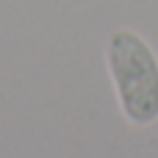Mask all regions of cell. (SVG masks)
<instances>
[{
  "mask_svg": "<svg viewBox=\"0 0 158 158\" xmlns=\"http://www.w3.org/2000/svg\"><path fill=\"white\" fill-rule=\"evenodd\" d=\"M106 67L128 125L150 128L158 119V56L133 28H117L106 39Z\"/></svg>",
  "mask_w": 158,
  "mask_h": 158,
  "instance_id": "obj_1",
  "label": "cell"
}]
</instances>
